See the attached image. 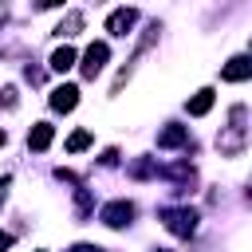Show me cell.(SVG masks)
I'll use <instances>...</instances> for the list:
<instances>
[{
	"mask_svg": "<svg viewBox=\"0 0 252 252\" xmlns=\"http://www.w3.org/2000/svg\"><path fill=\"white\" fill-rule=\"evenodd\" d=\"M98 220H102L106 228H126V224L134 220V205H130V201H110V205L98 213Z\"/></svg>",
	"mask_w": 252,
	"mask_h": 252,
	"instance_id": "3957f363",
	"label": "cell"
},
{
	"mask_svg": "<svg viewBox=\"0 0 252 252\" xmlns=\"http://www.w3.org/2000/svg\"><path fill=\"white\" fill-rule=\"evenodd\" d=\"M185 110H189L193 118H201V114H209V110H213V91H209V87H205V91H197V94H193V98L185 102Z\"/></svg>",
	"mask_w": 252,
	"mask_h": 252,
	"instance_id": "30bf717a",
	"label": "cell"
},
{
	"mask_svg": "<svg viewBox=\"0 0 252 252\" xmlns=\"http://www.w3.org/2000/svg\"><path fill=\"white\" fill-rule=\"evenodd\" d=\"M51 110H59V114H71L75 106H79V87H71V83H63V87H55L51 91Z\"/></svg>",
	"mask_w": 252,
	"mask_h": 252,
	"instance_id": "5b68a950",
	"label": "cell"
},
{
	"mask_svg": "<svg viewBox=\"0 0 252 252\" xmlns=\"http://www.w3.org/2000/svg\"><path fill=\"white\" fill-rule=\"evenodd\" d=\"M0 102H4V106H16V87H4V91H0Z\"/></svg>",
	"mask_w": 252,
	"mask_h": 252,
	"instance_id": "9a60e30c",
	"label": "cell"
},
{
	"mask_svg": "<svg viewBox=\"0 0 252 252\" xmlns=\"http://www.w3.org/2000/svg\"><path fill=\"white\" fill-rule=\"evenodd\" d=\"M189 142V130L185 126H165L161 134H158V146L161 150H177V146H185Z\"/></svg>",
	"mask_w": 252,
	"mask_h": 252,
	"instance_id": "9c48e42d",
	"label": "cell"
},
{
	"mask_svg": "<svg viewBox=\"0 0 252 252\" xmlns=\"http://www.w3.org/2000/svg\"><path fill=\"white\" fill-rule=\"evenodd\" d=\"M0 146H4V130H0Z\"/></svg>",
	"mask_w": 252,
	"mask_h": 252,
	"instance_id": "ffe728a7",
	"label": "cell"
},
{
	"mask_svg": "<svg viewBox=\"0 0 252 252\" xmlns=\"http://www.w3.org/2000/svg\"><path fill=\"white\" fill-rule=\"evenodd\" d=\"M220 79H224V83H244V79H252V59H248V55L228 59V63L220 67Z\"/></svg>",
	"mask_w": 252,
	"mask_h": 252,
	"instance_id": "8992f818",
	"label": "cell"
},
{
	"mask_svg": "<svg viewBox=\"0 0 252 252\" xmlns=\"http://www.w3.org/2000/svg\"><path fill=\"white\" fill-rule=\"evenodd\" d=\"M71 252H102V248H94V244H75Z\"/></svg>",
	"mask_w": 252,
	"mask_h": 252,
	"instance_id": "ac0fdd59",
	"label": "cell"
},
{
	"mask_svg": "<svg viewBox=\"0 0 252 252\" xmlns=\"http://www.w3.org/2000/svg\"><path fill=\"white\" fill-rule=\"evenodd\" d=\"M71 67H75V47H67V43L55 47L51 51V71H71Z\"/></svg>",
	"mask_w": 252,
	"mask_h": 252,
	"instance_id": "8fae6325",
	"label": "cell"
},
{
	"mask_svg": "<svg viewBox=\"0 0 252 252\" xmlns=\"http://www.w3.org/2000/svg\"><path fill=\"white\" fill-rule=\"evenodd\" d=\"M158 217H161V224H165L173 236H193V232H197V209H185V205L173 209V205H165Z\"/></svg>",
	"mask_w": 252,
	"mask_h": 252,
	"instance_id": "6da1fadb",
	"label": "cell"
},
{
	"mask_svg": "<svg viewBox=\"0 0 252 252\" xmlns=\"http://www.w3.org/2000/svg\"><path fill=\"white\" fill-rule=\"evenodd\" d=\"M98 161H102V165H114V161H118V150H102V158H98Z\"/></svg>",
	"mask_w": 252,
	"mask_h": 252,
	"instance_id": "2e32d148",
	"label": "cell"
},
{
	"mask_svg": "<svg viewBox=\"0 0 252 252\" xmlns=\"http://www.w3.org/2000/svg\"><path fill=\"white\" fill-rule=\"evenodd\" d=\"M130 177H158V165L150 158H138V161H130Z\"/></svg>",
	"mask_w": 252,
	"mask_h": 252,
	"instance_id": "4fadbf2b",
	"label": "cell"
},
{
	"mask_svg": "<svg viewBox=\"0 0 252 252\" xmlns=\"http://www.w3.org/2000/svg\"><path fill=\"white\" fill-rule=\"evenodd\" d=\"M134 20H138L134 8H118V12L106 16V32H110V35H126V32L134 28Z\"/></svg>",
	"mask_w": 252,
	"mask_h": 252,
	"instance_id": "52a82bcc",
	"label": "cell"
},
{
	"mask_svg": "<svg viewBox=\"0 0 252 252\" xmlns=\"http://www.w3.org/2000/svg\"><path fill=\"white\" fill-rule=\"evenodd\" d=\"M158 252H165V248H158Z\"/></svg>",
	"mask_w": 252,
	"mask_h": 252,
	"instance_id": "44dd1931",
	"label": "cell"
},
{
	"mask_svg": "<svg viewBox=\"0 0 252 252\" xmlns=\"http://www.w3.org/2000/svg\"><path fill=\"white\" fill-rule=\"evenodd\" d=\"M244 106H232V114H228V130H220V138H217V146H220V154H240L244 150Z\"/></svg>",
	"mask_w": 252,
	"mask_h": 252,
	"instance_id": "7a4b0ae2",
	"label": "cell"
},
{
	"mask_svg": "<svg viewBox=\"0 0 252 252\" xmlns=\"http://www.w3.org/2000/svg\"><path fill=\"white\" fill-rule=\"evenodd\" d=\"M4 248H12V232H0V252Z\"/></svg>",
	"mask_w": 252,
	"mask_h": 252,
	"instance_id": "e0dca14e",
	"label": "cell"
},
{
	"mask_svg": "<svg viewBox=\"0 0 252 252\" xmlns=\"http://www.w3.org/2000/svg\"><path fill=\"white\" fill-rule=\"evenodd\" d=\"M87 146H91V134H87V130H75V134L67 138V150H71V154H79V150H87Z\"/></svg>",
	"mask_w": 252,
	"mask_h": 252,
	"instance_id": "5bb4252c",
	"label": "cell"
},
{
	"mask_svg": "<svg viewBox=\"0 0 252 252\" xmlns=\"http://www.w3.org/2000/svg\"><path fill=\"white\" fill-rule=\"evenodd\" d=\"M106 59H110V47H106V43H91V47L83 51V75L94 79V75L106 67Z\"/></svg>",
	"mask_w": 252,
	"mask_h": 252,
	"instance_id": "277c9868",
	"label": "cell"
},
{
	"mask_svg": "<svg viewBox=\"0 0 252 252\" xmlns=\"http://www.w3.org/2000/svg\"><path fill=\"white\" fill-rule=\"evenodd\" d=\"M8 185H12V177H0V201H4V193H8Z\"/></svg>",
	"mask_w": 252,
	"mask_h": 252,
	"instance_id": "d6986e66",
	"label": "cell"
},
{
	"mask_svg": "<svg viewBox=\"0 0 252 252\" xmlns=\"http://www.w3.org/2000/svg\"><path fill=\"white\" fill-rule=\"evenodd\" d=\"M51 138H55V130H51L47 122H35V126H32V134H28V146H32L35 154H43V150L51 146Z\"/></svg>",
	"mask_w": 252,
	"mask_h": 252,
	"instance_id": "ba28073f",
	"label": "cell"
},
{
	"mask_svg": "<svg viewBox=\"0 0 252 252\" xmlns=\"http://www.w3.org/2000/svg\"><path fill=\"white\" fill-rule=\"evenodd\" d=\"M79 28H83V12H67V20L55 28V35H75Z\"/></svg>",
	"mask_w": 252,
	"mask_h": 252,
	"instance_id": "7c38bea8",
	"label": "cell"
}]
</instances>
